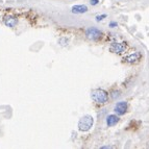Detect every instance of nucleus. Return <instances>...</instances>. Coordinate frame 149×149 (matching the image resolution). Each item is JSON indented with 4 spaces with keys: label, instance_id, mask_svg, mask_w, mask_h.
Wrapping results in <instances>:
<instances>
[{
    "label": "nucleus",
    "instance_id": "obj_5",
    "mask_svg": "<svg viewBox=\"0 0 149 149\" xmlns=\"http://www.w3.org/2000/svg\"><path fill=\"white\" fill-rule=\"evenodd\" d=\"M115 113L119 116L121 115H124L127 111V102L126 101H120L118 102L117 104L115 105V109H114Z\"/></svg>",
    "mask_w": 149,
    "mask_h": 149
},
{
    "label": "nucleus",
    "instance_id": "obj_8",
    "mask_svg": "<svg viewBox=\"0 0 149 149\" xmlns=\"http://www.w3.org/2000/svg\"><path fill=\"white\" fill-rule=\"evenodd\" d=\"M120 118L118 117L117 115H109L107 118V124L109 127H112L114 125H116L119 122Z\"/></svg>",
    "mask_w": 149,
    "mask_h": 149
},
{
    "label": "nucleus",
    "instance_id": "obj_11",
    "mask_svg": "<svg viewBox=\"0 0 149 149\" xmlns=\"http://www.w3.org/2000/svg\"><path fill=\"white\" fill-rule=\"evenodd\" d=\"M107 16L105 15V14H103V15H98V16H96V21L97 22H100V21H102L103 19H105Z\"/></svg>",
    "mask_w": 149,
    "mask_h": 149
},
{
    "label": "nucleus",
    "instance_id": "obj_9",
    "mask_svg": "<svg viewBox=\"0 0 149 149\" xmlns=\"http://www.w3.org/2000/svg\"><path fill=\"white\" fill-rule=\"evenodd\" d=\"M140 58H141V53H140L139 51H137V52H134L132 54L125 56L124 61H126V62H128V63H134V62L139 61Z\"/></svg>",
    "mask_w": 149,
    "mask_h": 149
},
{
    "label": "nucleus",
    "instance_id": "obj_15",
    "mask_svg": "<svg viewBox=\"0 0 149 149\" xmlns=\"http://www.w3.org/2000/svg\"><path fill=\"white\" fill-rule=\"evenodd\" d=\"M101 149H109V148H113L112 146H102V147H100Z\"/></svg>",
    "mask_w": 149,
    "mask_h": 149
},
{
    "label": "nucleus",
    "instance_id": "obj_13",
    "mask_svg": "<svg viewBox=\"0 0 149 149\" xmlns=\"http://www.w3.org/2000/svg\"><path fill=\"white\" fill-rule=\"evenodd\" d=\"M117 26H118V23L117 22H111V23H109V27L115 28V27H117Z\"/></svg>",
    "mask_w": 149,
    "mask_h": 149
},
{
    "label": "nucleus",
    "instance_id": "obj_3",
    "mask_svg": "<svg viewBox=\"0 0 149 149\" xmlns=\"http://www.w3.org/2000/svg\"><path fill=\"white\" fill-rule=\"evenodd\" d=\"M102 32L96 27H90L86 30V37L91 41H96L101 37Z\"/></svg>",
    "mask_w": 149,
    "mask_h": 149
},
{
    "label": "nucleus",
    "instance_id": "obj_4",
    "mask_svg": "<svg viewBox=\"0 0 149 149\" xmlns=\"http://www.w3.org/2000/svg\"><path fill=\"white\" fill-rule=\"evenodd\" d=\"M126 48H127V46L125 43H113V44L111 45L109 50L114 53H122L126 50Z\"/></svg>",
    "mask_w": 149,
    "mask_h": 149
},
{
    "label": "nucleus",
    "instance_id": "obj_2",
    "mask_svg": "<svg viewBox=\"0 0 149 149\" xmlns=\"http://www.w3.org/2000/svg\"><path fill=\"white\" fill-rule=\"evenodd\" d=\"M92 99L94 100L97 103H101V104H104L109 101V94H107V91H104L103 89H96L94 90L91 94Z\"/></svg>",
    "mask_w": 149,
    "mask_h": 149
},
{
    "label": "nucleus",
    "instance_id": "obj_7",
    "mask_svg": "<svg viewBox=\"0 0 149 149\" xmlns=\"http://www.w3.org/2000/svg\"><path fill=\"white\" fill-rule=\"evenodd\" d=\"M4 24L8 26V27H10V28H14L17 24V19L15 17H13V16H5L4 17V20H3Z\"/></svg>",
    "mask_w": 149,
    "mask_h": 149
},
{
    "label": "nucleus",
    "instance_id": "obj_14",
    "mask_svg": "<svg viewBox=\"0 0 149 149\" xmlns=\"http://www.w3.org/2000/svg\"><path fill=\"white\" fill-rule=\"evenodd\" d=\"M98 2H99L98 0H91V4L92 5H97L98 4Z\"/></svg>",
    "mask_w": 149,
    "mask_h": 149
},
{
    "label": "nucleus",
    "instance_id": "obj_6",
    "mask_svg": "<svg viewBox=\"0 0 149 149\" xmlns=\"http://www.w3.org/2000/svg\"><path fill=\"white\" fill-rule=\"evenodd\" d=\"M71 12L73 14H85V13L88 12V6L85 4H77L72 6L71 8Z\"/></svg>",
    "mask_w": 149,
    "mask_h": 149
},
{
    "label": "nucleus",
    "instance_id": "obj_12",
    "mask_svg": "<svg viewBox=\"0 0 149 149\" xmlns=\"http://www.w3.org/2000/svg\"><path fill=\"white\" fill-rule=\"evenodd\" d=\"M119 96H120V92H119V91H117V92L115 91V92H113V93H112L113 99H116V98H118Z\"/></svg>",
    "mask_w": 149,
    "mask_h": 149
},
{
    "label": "nucleus",
    "instance_id": "obj_10",
    "mask_svg": "<svg viewBox=\"0 0 149 149\" xmlns=\"http://www.w3.org/2000/svg\"><path fill=\"white\" fill-rule=\"evenodd\" d=\"M68 43H69V39H67V38H61L58 40V44L61 46H67Z\"/></svg>",
    "mask_w": 149,
    "mask_h": 149
},
{
    "label": "nucleus",
    "instance_id": "obj_1",
    "mask_svg": "<svg viewBox=\"0 0 149 149\" xmlns=\"http://www.w3.org/2000/svg\"><path fill=\"white\" fill-rule=\"evenodd\" d=\"M94 124V118L91 115H85L84 117H81L78 121V129L80 132H89L90 129L93 127Z\"/></svg>",
    "mask_w": 149,
    "mask_h": 149
}]
</instances>
